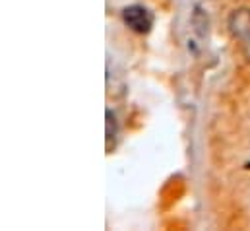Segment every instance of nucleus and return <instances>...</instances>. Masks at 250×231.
Wrapping results in <instances>:
<instances>
[{
	"label": "nucleus",
	"mask_w": 250,
	"mask_h": 231,
	"mask_svg": "<svg viewBox=\"0 0 250 231\" xmlns=\"http://www.w3.org/2000/svg\"><path fill=\"white\" fill-rule=\"evenodd\" d=\"M105 116H107V136H105V150L107 152H113V148H115V140H117V116H115V113L111 111V109H107V113H105Z\"/></svg>",
	"instance_id": "7ed1b4c3"
},
{
	"label": "nucleus",
	"mask_w": 250,
	"mask_h": 231,
	"mask_svg": "<svg viewBox=\"0 0 250 231\" xmlns=\"http://www.w3.org/2000/svg\"><path fill=\"white\" fill-rule=\"evenodd\" d=\"M227 27L231 35L241 43L245 57L250 58V8H239L231 12L227 20Z\"/></svg>",
	"instance_id": "f257e3e1"
},
{
	"label": "nucleus",
	"mask_w": 250,
	"mask_h": 231,
	"mask_svg": "<svg viewBox=\"0 0 250 231\" xmlns=\"http://www.w3.org/2000/svg\"><path fill=\"white\" fill-rule=\"evenodd\" d=\"M123 20H125L126 27H130L132 31L136 33H147L153 25V18L151 14L147 12V8L140 6V4H132V6H126L123 10Z\"/></svg>",
	"instance_id": "f03ea898"
}]
</instances>
